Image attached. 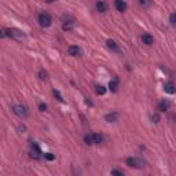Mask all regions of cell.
Instances as JSON below:
<instances>
[{
	"label": "cell",
	"instance_id": "6da1fadb",
	"mask_svg": "<svg viewBox=\"0 0 176 176\" xmlns=\"http://www.w3.org/2000/svg\"><path fill=\"white\" fill-rule=\"evenodd\" d=\"M6 36L11 37V39H15V40H23L25 39V33L18 29H6Z\"/></svg>",
	"mask_w": 176,
	"mask_h": 176
},
{
	"label": "cell",
	"instance_id": "7a4b0ae2",
	"mask_svg": "<svg viewBox=\"0 0 176 176\" xmlns=\"http://www.w3.org/2000/svg\"><path fill=\"white\" fill-rule=\"evenodd\" d=\"M39 23H40V26L43 28H48L52 22V19H51V15L48 13H41L39 14Z\"/></svg>",
	"mask_w": 176,
	"mask_h": 176
},
{
	"label": "cell",
	"instance_id": "3957f363",
	"mask_svg": "<svg viewBox=\"0 0 176 176\" xmlns=\"http://www.w3.org/2000/svg\"><path fill=\"white\" fill-rule=\"evenodd\" d=\"M127 165L128 167H132V168H143L145 167V161L140 160V158H136V157H132V158H127Z\"/></svg>",
	"mask_w": 176,
	"mask_h": 176
},
{
	"label": "cell",
	"instance_id": "277c9868",
	"mask_svg": "<svg viewBox=\"0 0 176 176\" xmlns=\"http://www.w3.org/2000/svg\"><path fill=\"white\" fill-rule=\"evenodd\" d=\"M13 112L18 117H26L28 116V110L25 106H22V105H14L13 106Z\"/></svg>",
	"mask_w": 176,
	"mask_h": 176
},
{
	"label": "cell",
	"instance_id": "5b68a950",
	"mask_svg": "<svg viewBox=\"0 0 176 176\" xmlns=\"http://www.w3.org/2000/svg\"><path fill=\"white\" fill-rule=\"evenodd\" d=\"M30 153H32V157L33 158H40V154H41L40 147H39V145L35 143V142L30 145Z\"/></svg>",
	"mask_w": 176,
	"mask_h": 176
},
{
	"label": "cell",
	"instance_id": "8992f818",
	"mask_svg": "<svg viewBox=\"0 0 176 176\" xmlns=\"http://www.w3.org/2000/svg\"><path fill=\"white\" fill-rule=\"evenodd\" d=\"M114 7L117 8V11H121L124 13L127 10V3L124 0H114Z\"/></svg>",
	"mask_w": 176,
	"mask_h": 176
},
{
	"label": "cell",
	"instance_id": "52a82bcc",
	"mask_svg": "<svg viewBox=\"0 0 176 176\" xmlns=\"http://www.w3.org/2000/svg\"><path fill=\"white\" fill-rule=\"evenodd\" d=\"M68 52H69V55H72V57H78V55L81 54V50H80L77 45H70L68 48Z\"/></svg>",
	"mask_w": 176,
	"mask_h": 176
},
{
	"label": "cell",
	"instance_id": "ba28073f",
	"mask_svg": "<svg viewBox=\"0 0 176 176\" xmlns=\"http://www.w3.org/2000/svg\"><path fill=\"white\" fill-rule=\"evenodd\" d=\"M105 120L109 122H114L118 120V113H116V112H113V113H109L105 116Z\"/></svg>",
	"mask_w": 176,
	"mask_h": 176
},
{
	"label": "cell",
	"instance_id": "9c48e42d",
	"mask_svg": "<svg viewBox=\"0 0 176 176\" xmlns=\"http://www.w3.org/2000/svg\"><path fill=\"white\" fill-rule=\"evenodd\" d=\"M142 40H143V43H145V44L151 45V44H153V41H154V39H153V36H151L150 33H145V35L142 36Z\"/></svg>",
	"mask_w": 176,
	"mask_h": 176
},
{
	"label": "cell",
	"instance_id": "30bf717a",
	"mask_svg": "<svg viewBox=\"0 0 176 176\" xmlns=\"http://www.w3.org/2000/svg\"><path fill=\"white\" fill-rule=\"evenodd\" d=\"M164 90H165V92H168V94H173V92H175V86H173V83L172 81L165 83Z\"/></svg>",
	"mask_w": 176,
	"mask_h": 176
},
{
	"label": "cell",
	"instance_id": "8fae6325",
	"mask_svg": "<svg viewBox=\"0 0 176 176\" xmlns=\"http://www.w3.org/2000/svg\"><path fill=\"white\" fill-rule=\"evenodd\" d=\"M171 106V103H169V100H165L163 99L161 102H160V105H158V107H160V110L161 112H165V110H168V107Z\"/></svg>",
	"mask_w": 176,
	"mask_h": 176
},
{
	"label": "cell",
	"instance_id": "7c38bea8",
	"mask_svg": "<svg viewBox=\"0 0 176 176\" xmlns=\"http://www.w3.org/2000/svg\"><path fill=\"white\" fill-rule=\"evenodd\" d=\"M96 10H98L99 13H105V11L107 10V4H106L105 1H98V3H96Z\"/></svg>",
	"mask_w": 176,
	"mask_h": 176
},
{
	"label": "cell",
	"instance_id": "4fadbf2b",
	"mask_svg": "<svg viewBox=\"0 0 176 176\" xmlns=\"http://www.w3.org/2000/svg\"><path fill=\"white\" fill-rule=\"evenodd\" d=\"M73 26H74V22L73 21H68V22H65L62 25V29L63 30H72Z\"/></svg>",
	"mask_w": 176,
	"mask_h": 176
},
{
	"label": "cell",
	"instance_id": "5bb4252c",
	"mask_svg": "<svg viewBox=\"0 0 176 176\" xmlns=\"http://www.w3.org/2000/svg\"><path fill=\"white\" fill-rule=\"evenodd\" d=\"M92 140H94V143L99 145V143H102L103 138H102V135H99V134H94V135H92Z\"/></svg>",
	"mask_w": 176,
	"mask_h": 176
},
{
	"label": "cell",
	"instance_id": "9a60e30c",
	"mask_svg": "<svg viewBox=\"0 0 176 176\" xmlns=\"http://www.w3.org/2000/svg\"><path fill=\"white\" fill-rule=\"evenodd\" d=\"M106 44H107V47H109V48H112V50H114V51L118 50V47H117V44H116V41L107 40V41H106Z\"/></svg>",
	"mask_w": 176,
	"mask_h": 176
},
{
	"label": "cell",
	"instance_id": "2e32d148",
	"mask_svg": "<svg viewBox=\"0 0 176 176\" xmlns=\"http://www.w3.org/2000/svg\"><path fill=\"white\" fill-rule=\"evenodd\" d=\"M117 87H118V81H117V80H114V81L109 83V88L113 91V92H116V91H117Z\"/></svg>",
	"mask_w": 176,
	"mask_h": 176
},
{
	"label": "cell",
	"instance_id": "e0dca14e",
	"mask_svg": "<svg viewBox=\"0 0 176 176\" xmlns=\"http://www.w3.org/2000/svg\"><path fill=\"white\" fill-rule=\"evenodd\" d=\"M84 142L87 145H94V140H92V135H86L84 136Z\"/></svg>",
	"mask_w": 176,
	"mask_h": 176
},
{
	"label": "cell",
	"instance_id": "ac0fdd59",
	"mask_svg": "<svg viewBox=\"0 0 176 176\" xmlns=\"http://www.w3.org/2000/svg\"><path fill=\"white\" fill-rule=\"evenodd\" d=\"M105 92H106V88H105L103 86H96V94L103 95Z\"/></svg>",
	"mask_w": 176,
	"mask_h": 176
},
{
	"label": "cell",
	"instance_id": "d6986e66",
	"mask_svg": "<svg viewBox=\"0 0 176 176\" xmlns=\"http://www.w3.org/2000/svg\"><path fill=\"white\" fill-rule=\"evenodd\" d=\"M139 4L142 7H149L151 4V0H139Z\"/></svg>",
	"mask_w": 176,
	"mask_h": 176
},
{
	"label": "cell",
	"instance_id": "ffe728a7",
	"mask_svg": "<svg viewBox=\"0 0 176 176\" xmlns=\"http://www.w3.org/2000/svg\"><path fill=\"white\" fill-rule=\"evenodd\" d=\"M52 94H54V96H57V99H58L59 102H63V98H62V95L59 94V91L54 90V91H52Z\"/></svg>",
	"mask_w": 176,
	"mask_h": 176
},
{
	"label": "cell",
	"instance_id": "44dd1931",
	"mask_svg": "<svg viewBox=\"0 0 176 176\" xmlns=\"http://www.w3.org/2000/svg\"><path fill=\"white\" fill-rule=\"evenodd\" d=\"M39 76H40V78H41V80H45V78H47V72L41 69L40 72H39Z\"/></svg>",
	"mask_w": 176,
	"mask_h": 176
},
{
	"label": "cell",
	"instance_id": "7402d4cb",
	"mask_svg": "<svg viewBox=\"0 0 176 176\" xmlns=\"http://www.w3.org/2000/svg\"><path fill=\"white\" fill-rule=\"evenodd\" d=\"M44 157L45 158H47V160H48V161H52V160H54V156H52V154H51V153H47V154H44Z\"/></svg>",
	"mask_w": 176,
	"mask_h": 176
},
{
	"label": "cell",
	"instance_id": "603a6c76",
	"mask_svg": "<svg viewBox=\"0 0 176 176\" xmlns=\"http://www.w3.org/2000/svg\"><path fill=\"white\" fill-rule=\"evenodd\" d=\"M39 109H40V112H45V110H47V105L40 103L39 105Z\"/></svg>",
	"mask_w": 176,
	"mask_h": 176
},
{
	"label": "cell",
	"instance_id": "cb8c5ba5",
	"mask_svg": "<svg viewBox=\"0 0 176 176\" xmlns=\"http://www.w3.org/2000/svg\"><path fill=\"white\" fill-rule=\"evenodd\" d=\"M151 120H153V122H158L160 116H158V114H153V116H151Z\"/></svg>",
	"mask_w": 176,
	"mask_h": 176
},
{
	"label": "cell",
	"instance_id": "d4e9b609",
	"mask_svg": "<svg viewBox=\"0 0 176 176\" xmlns=\"http://www.w3.org/2000/svg\"><path fill=\"white\" fill-rule=\"evenodd\" d=\"M112 175H118V176H122V172H121V171H117V169H113V171H112Z\"/></svg>",
	"mask_w": 176,
	"mask_h": 176
},
{
	"label": "cell",
	"instance_id": "484cf974",
	"mask_svg": "<svg viewBox=\"0 0 176 176\" xmlns=\"http://www.w3.org/2000/svg\"><path fill=\"white\" fill-rule=\"evenodd\" d=\"M175 21H176L175 14H171V25H175Z\"/></svg>",
	"mask_w": 176,
	"mask_h": 176
},
{
	"label": "cell",
	"instance_id": "4316f807",
	"mask_svg": "<svg viewBox=\"0 0 176 176\" xmlns=\"http://www.w3.org/2000/svg\"><path fill=\"white\" fill-rule=\"evenodd\" d=\"M0 37H6V29L4 30H0Z\"/></svg>",
	"mask_w": 176,
	"mask_h": 176
},
{
	"label": "cell",
	"instance_id": "83f0119b",
	"mask_svg": "<svg viewBox=\"0 0 176 176\" xmlns=\"http://www.w3.org/2000/svg\"><path fill=\"white\" fill-rule=\"evenodd\" d=\"M45 3H52V1H54V0H44Z\"/></svg>",
	"mask_w": 176,
	"mask_h": 176
}]
</instances>
